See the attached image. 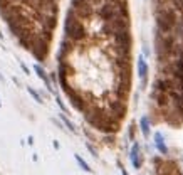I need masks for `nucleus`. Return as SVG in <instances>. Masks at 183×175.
Masks as SVG:
<instances>
[{"label":"nucleus","instance_id":"9d476101","mask_svg":"<svg viewBox=\"0 0 183 175\" xmlns=\"http://www.w3.org/2000/svg\"><path fill=\"white\" fill-rule=\"evenodd\" d=\"M156 24H158V29H160L161 32H166V34H168V32L173 29V26H172V24H170L161 14H156Z\"/></svg>","mask_w":183,"mask_h":175},{"label":"nucleus","instance_id":"f03ea898","mask_svg":"<svg viewBox=\"0 0 183 175\" xmlns=\"http://www.w3.org/2000/svg\"><path fill=\"white\" fill-rule=\"evenodd\" d=\"M119 7H121V3H109V2H106V3H103V5L99 7L98 14H99V17L104 20V22H109V20H113L116 17H121V15H119Z\"/></svg>","mask_w":183,"mask_h":175},{"label":"nucleus","instance_id":"a878e982","mask_svg":"<svg viewBox=\"0 0 183 175\" xmlns=\"http://www.w3.org/2000/svg\"><path fill=\"white\" fill-rule=\"evenodd\" d=\"M130 138L131 140L135 138V125H131V126H130Z\"/></svg>","mask_w":183,"mask_h":175},{"label":"nucleus","instance_id":"393cba45","mask_svg":"<svg viewBox=\"0 0 183 175\" xmlns=\"http://www.w3.org/2000/svg\"><path fill=\"white\" fill-rule=\"evenodd\" d=\"M86 147H87V150H89V152H91V153H93V157H98V153H96V150H94L93 147H91V145H89V143H86Z\"/></svg>","mask_w":183,"mask_h":175},{"label":"nucleus","instance_id":"dca6fc26","mask_svg":"<svg viewBox=\"0 0 183 175\" xmlns=\"http://www.w3.org/2000/svg\"><path fill=\"white\" fill-rule=\"evenodd\" d=\"M74 158H76V162L79 163V167H81V168L84 170V172H93V168H91V167L87 165L84 160H82V158H81V155H74Z\"/></svg>","mask_w":183,"mask_h":175},{"label":"nucleus","instance_id":"b1692460","mask_svg":"<svg viewBox=\"0 0 183 175\" xmlns=\"http://www.w3.org/2000/svg\"><path fill=\"white\" fill-rule=\"evenodd\" d=\"M56 101H57V105H59V108L62 110V113H64V111H66V106H64V103L61 101V98H59V96H56Z\"/></svg>","mask_w":183,"mask_h":175},{"label":"nucleus","instance_id":"39448f33","mask_svg":"<svg viewBox=\"0 0 183 175\" xmlns=\"http://www.w3.org/2000/svg\"><path fill=\"white\" fill-rule=\"evenodd\" d=\"M69 96V99H71V105H72L74 108H76L77 111H86V101H84V98L81 96V94H77L76 91L71 88V89L66 93Z\"/></svg>","mask_w":183,"mask_h":175},{"label":"nucleus","instance_id":"f8f14e48","mask_svg":"<svg viewBox=\"0 0 183 175\" xmlns=\"http://www.w3.org/2000/svg\"><path fill=\"white\" fill-rule=\"evenodd\" d=\"M155 145H156L158 152H160L161 155H168V148H166V145H165V138H163L161 133H155Z\"/></svg>","mask_w":183,"mask_h":175},{"label":"nucleus","instance_id":"423d86ee","mask_svg":"<svg viewBox=\"0 0 183 175\" xmlns=\"http://www.w3.org/2000/svg\"><path fill=\"white\" fill-rule=\"evenodd\" d=\"M138 76L141 78V88H144L148 81V64L143 56L138 57Z\"/></svg>","mask_w":183,"mask_h":175},{"label":"nucleus","instance_id":"f3484780","mask_svg":"<svg viewBox=\"0 0 183 175\" xmlns=\"http://www.w3.org/2000/svg\"><path fill=\"white\" fill-rule=\"evenodd\" d=\"M86 3H89V2H86V0H71V9L79 10L81 7H84Z\"/></svg>","mask_w":183,"mask_h":175},{"label":"nucleus","instance_id":"a211bd4d","mask_svg":"<svg viewBox=\"0 0 183 175\" xmlns=\"http://www.w3.org/2000/svg\"><path fill=\"white\" fill-rule=\"evenodd\" d=\"M61 118H62V121H64V125H66V126H67V128H69V130H71V131H72V133H74V131H76V126H74V125H72V123H71V121H69V120H67V118H66V115H64V113H61Z\"/></svg>","mask_w":183,"mask_h":175},{"label":"nucleus","instance_id":"4be33fe9","mask_svg":"<svg viewBox=\"0 0 183 175\" xmlns=\"http://www.w3.org/2000/svg\"><path fill=\"white\" fill-rule=\"evenodd\" d=\"M175 27H176V34L180 35V37H183V20H178Z\"/></svg>","mask_w":183,"mask_h":175},{"label":"nucleus","instance_id":"ddd939ff","mask_svg":"<svg viewBox=\"0 0 183 175\" xmlns=\"http://www.w3.org/2000/svg\"><path fill=\"white\" fill-rule=\"evenodd\" d=\"M93 14H94V7L91 5V3H86L84 7H81L79 10H76V15L79 19H89Z\"/></svg>","mask_w":183,"mask_h":175},{"label":"nucleus","instance_id":"20e7f679","mask_svg":"<svg viewBox=\"0 0 183 175\" xmlns=\"http://www.w3.org/2000/svg\"><path fill=\"white\" fill-rule=\"evenodd\" d=\"M109 110L113 111V116H111V118L116 120V121H119V120L124 118V115H126V105H124V101H121V99L111 101L109 103Z\"/></svg>","mask_w":183,"mask_h":175},{"label":"nucleus","instance_id":"7ed1b4c3","mask_svg":"<svg viewBox=\"0 0 183 175\" xmlns=\"http://www.w3.org/2000/svg\"><path fill=\"white\" fill-rule=\"evenodd\" d=\"M47 52H49V42H45V40L37 34V40L34 44V49H32V54H34V57L37 61L42 62L45 57H47Z\"/></svg>","mask_w":183,"mask_h":175},{"label":"nucleus","instance_id":"9b49d317","mask_svg":"<svg viewBox=\"0 0 183 175\" xmlns=\"http://www.w3.org/2000/svg\"><path fill=\"white\" fill-rule=\"evenodd\" d=\"M172 76L176 79V81H183V59H176L173 64V74Z\"/></svg>","mask_w":183,"mask_h":175},{"label":"nucleus","instance_id":"bb28decb","mask_svg":"<svg viewBox=\"0 0 183 175\" xmlns=\"http://www.w3.org/2000/svg\"><path fill=\"white\" fill-rule=\"evenodd\" d=\"M109 3H126V0H106Z\"/></svg>","mask_w":183,"mask_h":175},{"label":"nucleus","instance_id":"1a4fd4ad","mask_svg":"<svg viewBox=\"0 0 183 175\" xmlns=\"http://www.w3.org/2000/svg\"><path fill=\"white\" fill-rule=\"evenodd\" d=\"M130 158H131V163H133L135 168H141V157H140V145L138 143L133 145Z\"/></svg>","mask_w":183,"mask_h":175},{"label":"nucleus","instance_id":"f257e3e1","mask_svg":"<svg viewBox=\"0 0 183 175\" xmlns=\"http://www.w3.org/2000/svg\"><path fill=\"white\" fill-rule=\"evenodd\" d=\"M64 31L69 40L72 42H79L86 37V29L81 24V19L76 15V10L69 9L67 15H66V24H64Z\"/></svg>","mask_w":183,"mask_h":175},{"label":"nucleus","instance_id":"6ab92c4d","mask_svg":"<svg viewBox=\"0 0 183 175\" xmlns=\"http://www.w3.org/2000/svg\"><path fill=\"white\" fill-rule=\"evenodd\" d=\"M27 91H29V94H30V96L34 98L37 103H42V98L39 96V93H37V91H34V89H32V88H27Z\"/></svg>","mask_w":183,"mask_h":175},{"label":"nucleus","instance_id":"cd10ccee","mask_svg":"<svg viewBox=\"0 0 183 175\" xmlns=\"http://www.w3.org/2000/svg\"><path fill=\"white\" fill-rule=\"evenodd\" d=\"M20 68H22V71H24V73H25V74H29V68H27L25 64H20Z\"/></svg>","mask_w":183,"mask_h":175},{"label":"nucleus","instance_id":"4468645a","mask_svg":"<svg viewBox=\"0 0 183 175\" xmlns=\"http://www.w3.org/2000/svg\"><path fill=\"white\" fill-rule=\"evenodd\" d=\"M34 71L37 73V76H39L40 79H42L44 81V84H45V88H47L49 91H52V84H51V78L47 76V73H45V71L40 68V66H34Z\"/></svg>","mask_w":183,"mask_h":175},{"label":"nucleus","instance_id":"aec40b11","mask_svg":"<svg viewBox=\"0 0 183 175\" xmlns=\"http://www.w3.org/2000/svg\"><path fill=\"white\" fill-rule=\"evenodd\" d=\"M39 35L42 37V39L45 40V42H51V40H52V34H51V31H42Z\"/></svg>","mask_w":183,"mask_h":175},{"label":"nucleus","instance_id":"412c9836","mask_svg":"<svg viewBox=\"0 0 183 175\" xmlns=\"http://www.w3.org/2000/svg\"><path fill=\"white\" fill-rule=\"evenodd\" d=\"M12 5V0H0V10H5Z\"/></svg>","mask_w":183,"mask_h":175},{"label":"nucleus","instance_id":"0eeeda50","mask_svg":"<svg viewBox=\"0 0 183 175\" xmlns=\"http://www.w3.org/2000/svg\"><path fill=\"white\" fill-rule=\"evenodd\" d=\"M156 14H161L163 15V17L168 20L170 24H172V26L175 27L176 26V22H178V19H176V12H175L173 9H168V7H163V9H160L156 12Z\"/></svg>","mask_w":183,"mask_h":175},{"label":"nucleus","instance_id":"5701e85b","mask_svg":"<svg viewBox=\"0 0 183 175\" xmlns=\"http://www.w3.org/2000/svg\"><path fill=\"white\" fill-rule=\"evenodd\" d=\"M173 3H175V9L180 10V14L183 15V0H173Z\"/></svg>","mask_w":183,"mask_h":175},{"label":"nucleus","instance_id":"6e6552de","mask_svg":"<svg viewBox=\"0 0 183 175\" xmlns=\"http://www.w3.org/2000/svg\"><path fill=\"white\" fill-rule=\"evenodd\" d=\"M42 24V29L44 31H54V27L57 26V20H56V15H42V19H40V22Z\"/></svg>","mask_w":183,"mask_h":175},{"label":"nucleus","instance_id":"2eb2a0df","mask_svg":"<svg viewBox=\"0 0 183 175\" xmlns=\"http://www.w3.org/2000/svg\"><path fill=\"white\" fill-rule=\"evenodd\" d=\"M140 128H141V131H143V136L148 138L149 136V120L146 116H143V118L140 120Z\"/></svg>","mask_w":183,"mask_h":175},{"label":"nucleus","instance_id":"c85d7f7f","mask_svg":"<svg viewBox=\"0 0 183 175\" xmlns=\"http://www.w3.org/2000/svg\"><path fill=\"white\" fill-rule=\"evenodd\" d=\"M119 167H121V173H123V175H130V173L126 172V168H124V167H123L121 163H119Z\"/></svg>","mask_w":183,"mask_h":175},{"label":"nucleus","instance_id":"c756f323","mask_svg":"<svg viewBox=\"0 0 183 175\" xmlns=\"http://www.w3.org/2000/svg\"><path fill=\"white\" fill-rule=\"evenodd\" d=\"M0 37H2V34H0Z\"/></svg>","mask_w":183,"mask_h":175}]
</instances>
